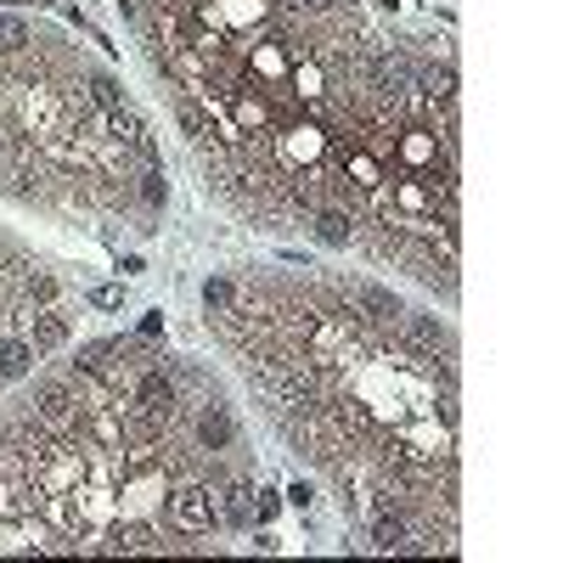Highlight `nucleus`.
I'll use <instances>...</instances> for the list:
<instances>
[{"label": "nucleus", "instance_id": "f257e3e1", "mask_svg": "<svg viewBox=\"0 0 563 563\" xmlns=\"http://www.w3.org/2000/svg\"><path fill=\"white\" fill-rule=\"evenodd\" d=\"M203 192L456 310V57L378 0H113Z\"/></svg>", "mask_w": 563, "mask_h": 563}, {"label": "nucleus", "instance_id": "39448f33", "mask_svg": "<svg viewBox=\"0 0 563 563\" xmlns=\"http://www.w3.org/2000/svg\"><path fill=\"white\" fill-rule=\"evenodd\" d=\"M79 333V288L57 254L0 225V395Z\"/></svg>", "mask_w": 563, "mask_h": 563}, {"label": "nucleus", "instance_id": "7ed1b4c3", "mask_svg": "<svg viewBox=\"0 0 563 563\" xmlns=\"http://www.w3.org/2000/svg\"><path fill=\"white\" fill-rule=\"evenodd\" d=\"M260 519L238 389L158 333L63 344L0 395V558L231 552Z\"/></svg>", "mask_w": 563, "mask_h": 563}, {"label": "nucleus", "instance_id": "423d86ee", "mask_svg": "<svg viewBox=\"0 0 563 563\" xmlns=\"http://www.w3.org/2000/svg\"><path fill=\"white\" fill-rule=\"evenodd\" d=\"M0 7H12V12H52V7H68V0H0Z\"/></svg>", "mask_w": 563, "mask_h": 563}, {"label": "nucleus", "instance_id": "20e7f679", "mask_svg": "<svg viewBox=\"0 0 563 563\" xmlns=\"http://www.w3.org/2000/svg\"><path fill=\"white\" fill-rule=\"evenodd\" d=\"M0 203L85 231L164 225L175 186L124 74L40 12L0 7Z\"/></svg>", "mask_w": 563, "mask_h": 563}, {"label": "nucleus", "instance_id": "f03ea898", "mask_svg": "<svg viewBox=\"0 0 563 563\" xmlns=\"http://www.w3.org/2000/svg\"><path fill=\"white\" fill-rule=\"evenodd\" d=\"M198 321L355 552H456L462 344L434 305L333 260L254 254L203 276Z\"/></svg>", "mask_w": 563, "mask_h": 563}]
</instances>
